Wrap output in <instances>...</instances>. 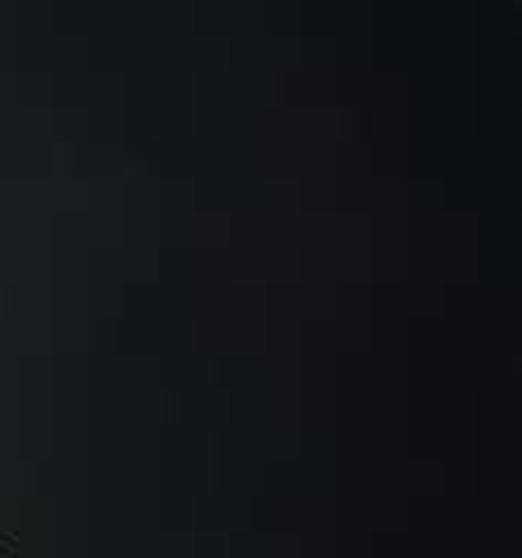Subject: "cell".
I'll use <instances>...</instances> for the list:
<instances>
[]
</instances>
